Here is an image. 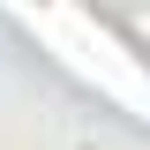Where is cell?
Returning a JSON list of instances; mask_svg holds the SVG:
<instances>
[{"label":"cell","mask_w":150,"mask_h":150,"mask_svg":"<svg viewBox=\"0 0 150 150\" xmlns=\"http://www.w3.org/2000/svg\"><path fill=\"white\" fill-rule=\"evenodd\" d=\"M8 8H15V15L30 23V30L45 38V45H53V53L68 60L75 75H83V83H98L112 105H128L135 120L150 128V68H143V60H135V53H128V45H120V38H112L98 15H83L75 0H45V8L8 0Z\"/></svg>","instance_id":"6da1fadb"}]
</instances>
